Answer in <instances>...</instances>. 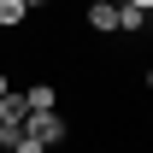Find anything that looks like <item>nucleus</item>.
I'll use <instances>...</instances> for the list:
<instances>
[{"mask_svg": "<svg viewBox=\"0 0 153 153\" xmlns=\"http://www.w3.org/2000/svg\"><path fill=\"white\" fill-rule=\"evenodd\" d=\"M36 6H47V0H24V12H36Z\"/></svg>", "mask_w": 153, "mask_h": 153, "instance_id": "obj_8", "label": "nucleus"}, {"mask_svg": "<svg viewBox=\"0 0 153 153\" xmlns=\"http://www.w3.org/2000/svg\"><path fill=\"white\" fill-rule=\"evenodd\" d=\"M88 6H112V0H88Z\"/></svg>", "mask_w": 153, "mask_h": 153, "instance_id": "obj_10", "label": "nucleus"}, {"mask_svg": "<svg viewBox=\"0 0 153 153\" xmlns=\"http://www.w3.org/2000/svg\"><path fill=\"white\" fill-rule=\"evenodd\" d=\"M18 94H24L30 112H53V106H59V88H53V82H30V88H18Z\"/></svg>", "mask_w": 153, "mask_h": 153, "instance_id": "obj_2", "label": "nucleus"}, {"mask_svg": "<svg viewBox=\"0 0 153 153\" xmlns=\"http://www.w3.org/2000/svg\"><path fill=\"white\" fill-rule=\"evenodd\" d=\"M147 30V12H135V6H118V36H141Z\"/></svg>", "mask_w": 153, "mask_h": 153, "instance_id": "obj_4", "label": "nucleus"}, {"mask_svg": "<svg viewBox=\"0 0 153 153\" xmlns=\"http://www.w3.org/2000/svg\"><path fill=\"white\" fill-rule=\"evenodd\" d=\"M6 88H12V82H6V71H0V100H6Z\"/></svg>", "mask_w": 153, "mask_h": 153, "instance_id": "obj_9", "label": "nucleus"}, {"mask_svg": "<svg viewBox=\"0 0 153 153\" xmlns=\"http://www.w3.org/2000/svg\"><path fill=\"white\" fill-rule=\"evenodd\" d=\"M118 6H135V12H153V0H118Z\"/></svg>", "mask_w": 153, "mask_h": 153, "instance_id": "obj_7", "label": "nucleus"}, {"mask_svg": "<svg viewBox=\"0 0 153 153\" xmlns=\"http://www.w3.org/2000/svg\"><path fill=\"white\" fill-rule=\"evenodd\" d=\"M24 135H36L41 147H59V141L71 135V124H65L59 106H53V112H30V118H24Z\"/></svg>", "mask_w": 153, "mask_h": 153, "instance_id": "obj_1", "label": "nucleus"}, {"mask_svg": "<svg viewBox=\"0 0 153 153\" xmlns=\"http://www.w3.org/2000/svg\"><path fill=\"white\" fill-rule=\"evenodd\" d=\"M88 30L94 36H118V0L112 6H88Z\"/></svg>", "mask_w": 153, "mask_h": 153, "instance_id": "obj_3", "label": "nucleus"}, {"mask_svg": "<svg viewBox=\"0 0 153 153\" xmlns=\"http://www.w3.org/2000/svg\"><path fill=\"white\" fill-rule=\"evenodd\" d=\"M24 18H30V12H24V0H0V30H18Z\"/></svg>", "mask_w": 153, "mask_h": 153, "instance_id": "obj_5", "label": "nucleus"}, {"mask_svg": "<svg viewBox=\"0 0 153 153\" xmlns=\"http://www.w3.org/2000/svg\"><path fill=\"white\" fill-rule=\"evenodd\" d=\"M12 153H47V147H41L36 135H18V141H12Z\"/></svg>", "mask_w": 153, "mask_h": 153, "instance_id": "obj_6", "label": "nucleus"}]
</instances>
